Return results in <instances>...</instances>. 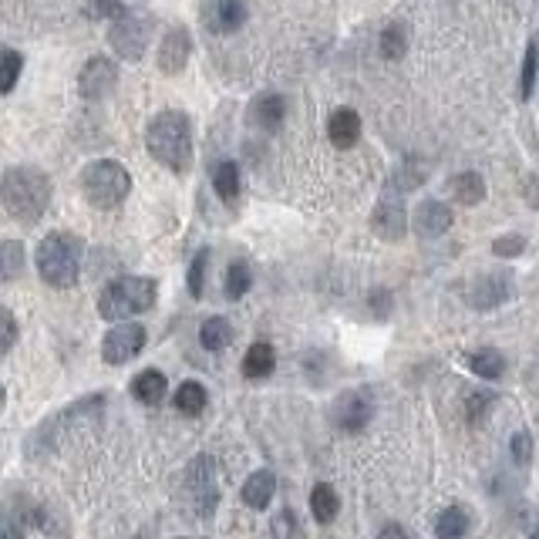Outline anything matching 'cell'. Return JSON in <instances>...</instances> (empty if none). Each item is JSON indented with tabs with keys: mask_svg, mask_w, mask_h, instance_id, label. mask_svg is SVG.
Segmentation results:
<instances>
[{
	"mask_svg": "<svg viewBox=\"0 0 539 539\" xmlns=\"http://www.w3.org/2000/svg\"><path fill=\"white\" fill-rule=\"evenodd\" d=\"M0 199L11 219H17L21 226H34L48 213L51 179L37 166H11L0 179Z\"/></svg>",
	"mask_w": 539,
	"mask_h": 539,
	"instance_id": "6da1fadb",
	"label": "cell"
},
{
	"mask_svg": "<svg viewBox=\"0 0 539 539\" xmlns=\"http://www.w3.org/2000/svg\"><path fill=\"white\" fill-rule=\"evenodd\" d=\"M145 149L159 166L186 172L192 166V119L179 108H166L145 129Z\"/></svg>",
	"mask_w": 539,
	"mask_h": 539,
	"instance_id": "7a4b0ae2",
	"label": "cell"
},
{
	"mask_svg": "<svg viewBox=\"0 0 539 539\" xmlns=\"http://www.w3.org/2000/svg\"><path fill=\"white\" fill-rule=\"evenodd\" d=\"M82 240L72 236V233H48L44 240L37 243L34 264L37 274L48 287H74L78 276H82Z\"/></svg>",
	"mask_w": 539,
	"mask_h": 539,
	"instance_id": "3957f363",
	"label": "cell"
},
{
	"mask_svg": "<svg viewBox=\"0 0 539 539\" xmlns=\"http://www.w3.org/2000/svg\"><path fill=\"white\" fill-rule=\"evenodd\" d=\"M159 297V287L152 276H119L111 280L101 297H98V313L105 321H125L135 313L152 311V303Z\"/></svg>",
	"mask_w": 539,
	"mask_h": 539,
	"instance_id": "277c9868",
	"label": "cell"
},
{
	"mask_svg": "<svg viewBox=\"0 0 539 539\" xmlns=\"http://www.w3.org/2000/svg\"><path fill=\"white\" fill-rule=\"evenodd\" d=\"M179 505L192 519H209L219 505V476H216V458L196 456L186 466L179 479Z\"/></svg>",
	"mask_w": 539,
	"mask_h": 539,
	"instance_id": "5b68a950",
	"label": "cell"
},
{
	"mask_svg": "<svg viewBox=\"0 0 539 539\" xmlns=\"http://www.w3.org/2000/svg\"><path fill=\"white\" fill-rule=\"evenodd\" d=\"M82 192L95 209H115V206H121L129 199L132 176H129V168L121 166V162H115V159H98V162H88V166H84Z\"/></svg>",
	"mask_w": 539,
	"mask_h": 539,
	"instance_id": "8992f818",
	"label": "cell"
},
{
	"mask_svg": "<svg viewBox=\"0 0 539 539\" xmlns=\"http://www.w3.org/2000/svg\"><path fill=\"white\" fill-rule=\"evenodd\" d=\"M149 41H152V17H145V14H125L121 21L108 24V44L125 61L142 58Z\"/></svg>",
	"mask_w": 539,
	"mask_h": 539,
	"instance_id": "52a82bcc",
	"label": "cell"
},
{
	"mask_svg": "<svg viewBox=\"0 0 539 539\" xmlns=\"http://www.w3.org/2000/svg\"><path fill=\"white\" fill-rule=\"evenodd\" d=\"M513 290L515 284L509 270H489V274H479L468 284V303L476 311H496L513 297Z\"/></svg>",
	"mask_w": 539,
	"mask_h": 539,
	"instance_id": "ba28073f",
	"label": "cell"
},
{
	"mask_svg": "<svg viewBox=\"0 0 539 539\" xmlns=\"http://www.w3.org/2000/svg\"><path fill=\"white\" fill-rule=\"evenodd\" d=\"M115 88H119V64L111 58H105V54L91 58L82 68V74H78V95H82L84 101H101V98H108Z\"/></svg>",
	"mask_w": 539,
	"mask_h": 539,
	"instance_id": "9c48e42d",
	"label": "cell"
},
{
	"mask_svg": "<svg viewBox=\"0 0 539 539\" xmlns=\"http://www.w3.org/2000/svg\"><path fill=\"white\" fill-rule=\"evenodd\" d=\"M374 415V398L368 388H354V391H344L337 398L334 408H331V419L341 431H364L368 421Z\"/></svg>",
	"mask_w": 539,
	"mask_h": 539,
	"instance_id": "30bf717a",
	"label": "cell"
},
{
	"mask_svg": "<svg viewBox=\"0 0 539 539\" xmlns=\"http://www.w3.org/2000/svg\"><path fill=\"white\" fill-rule=\"evenodd\" d=\"M145 341H149V334H145L142 323H119L101 341V358H105V364H125L145 348Z\"/></svg>",
	"mask_w": 539,
	"mask_h": 539,
	"instance_id": "8fae6325",
	"label": "cell"
},
{
	"mask_svg": "<svg viewBox=\"0 0 539 539\" xmlns=\"http://www.w3.org/2000/svg\"><path fill=\"white\" fill-rule=\"evenodd\" d=\"M192 58V34L186 27H168V34L159 44V72L162 74H179L186 72V64Z\"/></svg>",
	"mask_w": 539,
	"mask_h": 539,
	"instance_id": "7c38bea8",
	"label": "cell"
},
{
	"mask_svg": "<svg viewBox=\"0 0 539 539\" xmlns=\"http://www.w3.org/2000/svg\"><path fill=\"white\" fill-rule=\"evenodd\" d=\"M456 223V216H452V206L438 203V199H425L419 203L415 216H411V226L419 233L421 240H438L442 233H448Z\"/></svg>",
	"mask_w": 539,
	"mask_h": 539,
	"instance_id": "4fadbf2b",
	"label": "cell"
},
{
	"mask_svg": "<svg viewBox=\"0 0 539 539\" xmlns=\"http://www.w3.org/2000/svg\"><path fill=\"white\" fill-rule=\"evenodd\" d=\"M371 229L378 233V236H381V240H388V243H398L401 236H405L408 213H405V206L398 203V196H384L381 203L374 206Z\"/></svg>",
	"mask_w": 539,
	"mask_h": 539,
	"instance_id": "5bb4252c",
	"label": "cell"
},
{
	"mask_svg": "<svg viewBox=\"0 0 539 539\" xmlns=\"http://www.w3.org/2000/svg\"><path fill=\"white\" fill-rule=\"evenodd\" d=\"M287 119V98L276 95V91H266V95L253 98L250 105V121L260 129V132L274 135L280 132V125Z\"/></svg>",
	"mask_w": 539,
	"mask_h": 539,
	"instance_id": "9a60e30c",
	"label": "cell"
},
{
	"mask_svg": "<svg viewBox=\"0 0 539 539\" xmlns=\"http://www.w3.org/2000/svg\"><path fill=\"white\" fill-rule=\"evenodd\" d=\"M327 139L337 145V149H354L361 139V115L354 108H337L327 119Z\"/></svg>",
	"mask_w": 539,
	"mask_h": 539,
	"instance_id": "2e32d148",
	"label": "cell"
},
{
	"mask_svg": "<svg viewBox=\"0 0 539 539\" xmlns=\"http://www.w3.org/2000/svg\"><path fill=\"white\" fill-rule=\"evenodd\" d=\"M274 492H276V476L270 468H256L250 479L243 482L240 499L250 505V509H266L270 499H274Z\"/></svg>",
	"mask_w": 539,
	"mask_h": 539,
	"instance_id": "e0dca14e",
	"label": "cell"
},
{
	"mask_svg": "<svg viewBox=\"0 0 539 539\" xmlns=\"http://www.w3.org/2000/svg\"><path fill=\"white\" fill-rule=\"evenodd\" d=\"M425 176H428V168H425V162L421 159H405L401 166L388 176V192L384 196H401V192H415L425 182Z\"/></svg>",
	"mask_w": 539,
	"mask_h": 539,
	"instance_id": "ac0fdd59",
	"label": "cell"
},
{
	"mask_svg": "<svg viewBox=\"0 0 539 539\" xmlns=\"http://www.w3.org/2000/svg\"><path fill=\"white\" fill-rule=\"evenodd\" d=\"M246 0H213V31L233 34L246 24Z\"/></svg>",
	"mask_w": 539,
	"mask_h": 539,
	"instance_id": "d6986e66",
	"label": "cell"
},
{
	"mask_svg": "<svg viewBox=\"0 0 539 539\" xmlns=\"http://www.w3.org/2000/svg\"><path fill=\"white\" fill-rule=\"evenodd\" d=\"M166 391H168V381L162 371H152V368H149V371L132 378V398L142 401V405H159V401L166 398Z\"/></svg>",
	"mask_w": 539,
	"mask_h": 539,
	"instance_id": "ffe728a7",
	"label": "cell"
},
{
	"mask_svg": "<svg viewBox=\"0 0 539 539\" xmlns=\"http://www.w3.org/2000/svg\"><path fill=\"white\" fill-rule=\"evenodd\" d=\"M468 368H472V374L476 378H482V381H499L505 374V358L503 351L496 348H479L468 354Z\"/></svg>",
	"mask_w": 539,
	"mask_h": 539,
	"instance_id": "44dd1931",
	"label": "cell"
},
{
	"mask_svg": "<svg viewBox=\"0 0 539 539\" xmlns=\"http://www.w3.org/2000/svg\"><path fill=\"white\" fill-rule=\"evenodd\" d=\"M213 189L223 203H236L240 196V166L233 159H223L213 166Z\"/></svg>",
	"mask_w": 539,
	"mask_h": 539,
	"instance_id": "7402d4cb",
	"label": "cell"
},
{
	"mask_svg": "<svg viewBox=\"0 0 539 539\" xmlns=\"http://www.w3.org/2000/svg\"><path fill=\"white\" fill-rule=\"evenodd\" d=\"M448 189L462 206H479L486 199V179L479 172H458V176H452Z\"/></svg>",
	"mask_w": 539,
	"mask_h": 539,
	"instance_id": "603a6c76",
	"label": "cell"
},
{
	"mask_svg": "<svg viewBox=\"0 0 539 539\" xmlns=\"http://www.w3.org/2000/svg\"><path fill=\"white\" fill-rule=\"evenodd\" d=\"M468 509L466 505H448L435 519V539H462L468 533Z\"/></svg>",
	"mask_w": 539,
	"mask_h": 539,
	"instance_id": "cb8c5ba5",
	"label": "cell"
},
{
	"mask_svg": "<svg viewBox=\"0 0 539 539\" xmlns=\"http://www.w3.org/2000/svg\"><path fill=\"white\" fill-rule=\"evenodd\" d=\"M311 513L317 523H334L337 513H341V496L334 492V486H327V482H317V486H313Z\"/></svg>",
	"mask_w": 539,
	"mask_h": 539,
	"instance_id": "d4e9b609",
	"label": "cell"
},
{
	"mask_svg": "<svg viewBox=\"0 0 539 539\" xmlns=\"http://www.w3.org/2000/svg\"><path fill=\"white\" fill-rule=\"evenodd\" d=\"M274 368H276V351L270 344H264V341L250 344L246 358H243V374L246 378H266V374H274Z\"/></svg>",
	"mask_w": 539,
	"mask_h": 539,
	"instance_id": "484cf974",
	"label": "cell"
},
{
	"mask_svg": "<svg viewBox=\"0 0 539 539\" xmlns=\"http://www.w3.org/2000/svg\"><path fill=\"white\" fill-rule=\"evenodd\" d=\"M408 44H411V34H408V24H401V21H395V24H388L381 31V37H378V48H381V54L388 61H398L405 58Z\"/></svg>",
	"mask_w": 539,
	"mask_h": 539,
	"instance_id": "4316f807",
	"label": "cell"
},
{
	"mask_svg": "<svg viewBox=\"0 0 539 539\" xmlns=\"http://www.w3.org/2000/svg\"><path fill=\"white\" fill-rule=\"evenodd\" d=\"M229 341H233V323H229L226 317H209V321H203V327H199V344H203L206 351H223L229 348Z\"/></svg>",
	"mask_w": 539,
	"mask_h": 539,
	"instance_id": "83f0119b",
	"label": "cell"
},
{
	"mask_svg": "<svg viewBox=\"0 0 539 539\" xmlns=\"http://www.w3.org/2000/svg\"><path fill=\"white\" fill-rule=\"evenodd\" d=\"M172 401H176V408H179L182 415H203L209 395H206V388L199 381H186L179 384V391H176Z\"/></svg>",
	"mask_w": 539,
	"mask_h": 539,
	"instance_id": "f1b7e54d",
	"label": "cell"
},
{
	"mask_svg": "<svg viewBox=\"0 0 539 539\" xmlns=\"http://www.w3.org/2000/svg\"><path fill=\"white\" fill-rule=\"evenodd\" d=\"M496 401H499L496 391H472V395L466 398V421L468 425H472V428L486 425V419H489V411L496 408Z\"/></svg>",
	"mask_w": 539,
	"mask_h": 539,
	"instance_id": "f546056e",
	"label": "cell"
},
{
	"mask_svg": "<svg viewBox=\"0 0 539 539\" xmlns=\"http://www.w3.org/2000/svg\"><path fill=\"white\" fill-rule=\"evenodd\" d=\"M21 270H24V246L17 240H4L0 243V276L11 284L21 276Z\"/></svg>",
	"mask_w": 539,
	"mask_h": 539,
	"instance_id": "4dcf8cb0",
	"label": "cell"
},
{
	"mask_svg": "<svg viewBox=\"0 0 539 539\" xmlns=\"http://www.w3.org/2000/svg\"><path fill=\"white\" fill-rule=\"evenodd\" d=\"M536 82H539V44L536 41H529L526 58H523V78H519V98H523V101L533 98Z\"/></svg>",
	"mask_w": 539,
	"mask_h": 539,
	"instance_id": "1f68e13d",
	"label": "cell"
},
{
	"mask_svg": "<svg viewBox=\"0 0 539 539\" xmlns=\"http://www.w3.org/2000/svg\"><path fill=\"white\" fill-rule=\"evenodd\" d=\"M253 287V270L246 260H233L226 270V297L229 300H240L243 294H250Z\"/></svg>",
	"mask_w": 539,
	"mask_h": 539,
	"instance_id": "d6a6232c",
	"label": "cell"
},
{
	"mask_svg": "<svg viewBox=\"0 0 539 539\" xmlns=\"http://www.w3.org/2000/svg\"><path fill=\"white\" fill-rule=\"evenodd\" d=\"M84 14L95 17V21L115 24V21H121V17L129 14V7H125V0H88V4H84Z\"/></svg>",
	"mask_w": 539,
	"mask_h": 539,
	"instance_id": "836d02e7",
	"label": "cell"
},
{
	"mask_svg": "<svg viewBox=\"0 0 539 539\" xmlns=\"http://www.w3.org/2000/svg\"><path fill=\"white\" fill-rule=\"evenodd\" d=\"M0 61H4V78H0V91H4V95H11V91H14V84H17V78H21V68H24V58H21V51L4 48V54H0Z\"/></svg>",
	"mask_w": 539,
	"mask_h": 539,
	"instance_id": "e575fe53",
	"label": "cell"
},
{
	"mask_svg": "<svg viewBox=\"0 0 539 539\" xmlns=\"http://www.w3.org/2000/svg\"><path fill=\"white\" fill-rule=\"evenodd\" d=\"M492 253H496V256H503V260L523 256V253H526V236H523V233H505V236H496V240H492Z\"/></svg>",
	"mask_w": 539,
	"mask_h": 539,
	"instance_id": "d590c367",
	"label": "cell"
},
{
	"mask_svg": "<svg viewBox=\"0 0 539 539\" xmlns=\"http://www.w3.org/2000/svg\"><path fill=\"white\" fill-rule=\"evenodd\" d=\"M206 264H209V250H199L192 256L189 274H186V284H189V294L196 300L203 297V280H206Z\"/></svg>",
	"mask_w": 539,
	"mask_h": 539,
	"instance_id": "8d00e7d4",
	"label": "cell"
},
{
	"mask_svg": "<svg viewBox=\"0 0 539 539\" xmlns=\"http://www.w3.org/2000/svg\"><path fill=\"white\" fill-rule=\"evenodd\" d=\"M509 456H513V466L526 468L533 462V435L529 431H515L513 442H509Z\"/></svg>",
	"mask_w": 539,
	"mask_h": 539,
	"instance_id": "74e56055",
	"label": "cell"
},
{
	"mask_svg": "<svg viewBox=\"0 0 539 539\" xmlns=\"http://www.w3.org/2000/svg\"><path fill=\"white\" fill-rule=\"evenodd\" d=\"M368 303H371L374 317H381V321L388 317V313H391V294H388V290H371Z\"/></svg>",
	"mask_w": 539,
	"mask_h": 539,
	"instance_id": "f35d334b",
	"label": "cell"
},
{
	"mask_svg": "<svg viewBox=\"0 0 539 539\" xmlns=\"http://www.w3.org/2000/svg\"><path fill=\"white\" fill-rule=\"evenodd\" d=\"M14 341H17V321H14L11 311H4V344H0V354H11Z\"/></svg>",
	"mask_w": 539,
	"mask_h": 539,
	"instance_id": "ab89813d",
	"label": "cell"
},
{
	"mask_svg": "<svg viewBox=\"0 0 539 539\" xmlns=\"http://www.w3.org/2000/svg\"><path fill=\"white\" fill-rule=\"evenodd\" d=\"M0 539H24L21 523H17L14 515H4V523H0Z\"/></svg>",
	"mask_w": 539,
	"mask_h": 539,
	"instance_id": "60d3db41",
	"label": "cell"
},
{
	"mask_svg": "<svg viewBox=\"0 0 539 539\" xmlns=\"http://www.w3.org/2000/svg\"><path fill=\"white\" fill-rule=\"evenodd\" d=\"M378 539H408V533H405V526H398V523H388V526H381Z\"/></svg>",
	"mask_w": 539,
	"mask_h": 539,
	"instance_id": "b9f144b4",
	"label": "cell"
},
{
	"mask_svg": "<svg viewBox=\"0 0 539 539\" xmlns=\"http://www.w3.org/2000/svg\"><path fill=\"white\" fill-rule=\"evenodd\" d=\"M176 539H199V536H176Z\"/></svg>",
	"mask_w": 539,
	"mask_h": 539,
	"instance_id": "7bdbcfd3",
	"label": "cell"
},
{
	"mask_svg": "<svg viewBox=\"0 0 539 539\" xmlns=\"http://www.w3.org/2000/svg\"><path fill=\"white\" fill-rule=\"evenodd\" d=\"M533 539H539V529H536V533H533Z\"/></svg>",
	"mask_w": 539,
	"mask_h": 539,
	"instance_id": "ee69618b",
	"label": "cell"
}]
</instances>
